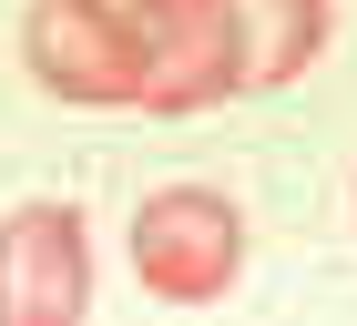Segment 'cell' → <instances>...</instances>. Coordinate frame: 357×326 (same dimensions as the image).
I'll use <instances>...</instances> for the list:
<instances>
[{
	"label": "cell",
	"mask_w": 357,
	"mask_h": 326,
	"mask_svg": "<svg viewBox=\"0 0 357 326\" xmlns=\"http://www.w3.org/2000/svg\"><path fill=\"white\" fill-rule=\"evenodd\" d=\"M133 31V112H215L235 102V31L225 0H123Z\"/></svg>",
	"instance_id": "cell-2"
},
{
	"label": "cell",
	"mask_w": 357,
	"mask_h": 326,
	"mask_svg": "<svg viewBox=\"0 0 357 326\" xmlns=\"http://www.w3.org/2000/svg\"><path fill=\"white\" fill-rule=\"evenodd\" d=\"M21 61L41 92L82 112H133V31L123 0H31L21 10Z\"/></svg>",
	"instance_id": "cell-3"
},
{
	"label": "cell",
	"mask_w": 357,
	"mask_h": 326,
	"mask_svg": "<svg viewBox=\"0 0 357 326\" xmlns=\"http://www.w3.org/2000/svg\"><path fill=\"white\" fill-rule=\"evenodd\" d=\"M133 275L164 306H215L245 275V215L215 184H164L133 204Z\"/></svg>",
	"instance_id": "cell-1"
},
{
	"label": "cell",
	"mask_w": 357,
	"mask_h": 326,
	"mask_svg": "<svg viewBox=\"0 0 357 326\" xmlns=\"http://www.w3.org/2000/svg\"><path fill=\"white\" fill-rule=\"evenodd\" d=\"M235 31V92H286L327 52V0H225Z\"/></svg>",
	"instance_id": "cell-5"
},
{
	"label": "cell",
	"mask_w": 357,
	"mask_h": 326,
	"mask_svg": "<svg viewBox=\"0 0 357 326\" xmlns=\"http://www.w3.org/2000/svg\"><path fill=\"white\" fill-rule=\"evenodd\" d=\"M92 306L82 204H10L0 215V326H72Z\"/></svg>",
	"instance_id": "cell-4"
}]
</instances>
